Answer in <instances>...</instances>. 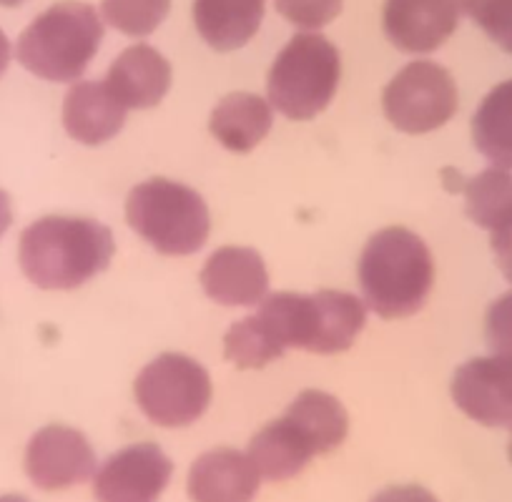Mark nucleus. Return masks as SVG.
Segmentation results:
<instances>
[{
  "mask_svg": "<svg viewBox=\"0 0 512 502\" xmlns=\"http://www.w3.org/2000/svg\"><path fill=\"white\" fill-rule=\"evenodd\" d=\"M113 236L101 221L43 216L21 234V269L41 289H78L111 264Z\"/></svg>",
  "mask_w": 512,
  "mask_h": 502,
  "instance_id": "nucleus-1",
  "label": "nucleus"
},
{
  "mask_svg": "<svg viewBox=\"0 0 512 502\" xmlns=\"http://www.w3.org/2000/svg\"><path fill=\"white\" fill-rule=\"evenodd\" d=\"M435 282V264L425 241L405 226L382 229L359 259L364 302L377 317L402 319L425 307Z\"/></svg>",
  "mask_w": 512,
  "mask_h": 502,
  "instance_id": "nucleus-2",
  "label": "nucleus"
},
{
  "mask_svg": "<svg viewBox=\"0 0 512 502\" xmlns=\"http://www.w3.org/2000/svg\"><path fill=\"white\" fill-rule=\"evenodd\" d=\"M254 317L282 354L289 347L337 354L352 347L359 337L367 322V307L347 292H282L264 299Z\"/></svg>",
  "mask_w": 512,
  "mask_h": 502,
  "instance_id": "nucleus-3",
  "label": "nucleus"
},
{
  "mask_svg": "<svg viewBox=\"0 0 512 502\" xmlns=\"http://www.w3.org/2000/svg\"><path fill=\"white\" fill-rule=\"evenodd\" d=\"M103 21L88 3L63 0L43 11L21 33L16 56L23 68L38 78L71 83L83 76L98 53Z\"/></svg>",
  "mask_w": 512,
  "mask_h": 502,
  "instance_id": "nucleus-4",
  "label": "nucleus"
},
{
  "mask_svg": "<svg viewBox=\"0 0 512 502\" xmlns=\"http://www.w3.org/2000/svg\"><path fill=\"white\" fill-rule=\"evenodd\" d=\"M131 229L166 257H189L209 239V206L189 186L156 179L134 186L126 201Z\"/></svg>",
  "mask_w": 512,
  "mask_h": 502,
  "instance_id": "nucleus-5",
  "label": "nucleus"
},
{
  "mask_svg": "<svg viewBox=\"0 0 512 502\" xmlns=\"http://www.w3.org/2000/svg\"><path fill=\"white\" fill-rule=\"evenodd\" d=\"M342 63L322 33H297L269 71V101L292 121H309L332 103Z\"/></svg>",
  "mask_w": 512,
  "mask_h": 502,
  "instance_id": "nucleus-6",
  "label": "nucleus"
},
{
  "mask_svg": "<svg viewBox=\"0 0 512 502\" xmlns=\"http://www.w3.org/2000/svg\"><path fill=\"white\" fill-rule=\"evenodd\" d=\"M141 412L159 427H186L211 402L209 372L186 354H161L146 364L134 385Z\"/></svg>",
  "mask_w": 512,
  "mask_h": 502,
  "instance_id": "nucleus-7",
  "label": "nucleus"
},
{
  "mask_svg": "<svg viewBox=\"0 0 512 502\" xmlns=\"http://www.w3.org/2000/svg\"><path fill=\"white\" fill-rule=\"evenodd\" d=\"M457 101L455 78L432 61L407 63L382 96L390 123L405 134H427L445 126L457 113Z\"/></svg>",
  "mask_w": 512,
  "mask_h": 502,
  "instance_id": "nucleus-8",
  "label": "nucleus"
},
{
  "mask_svg": "<svg viewBox=\"0 0 512 502\" xmlns=\"http://www.w3.org/2000/svg\"><path fill=\"white\" fill-rule=\"evenodd\" d=\"M169 457L154 442L128 445L96 470L93 495L98 502H156L171 480Z\"/></svg>",
  "mask_w": 512,
  "mask_h": 502,
  "instance_id": "nucleus-9",
  "label": "nucleus"
},
{
  "mask_svg": "<svg viewBox=\"0 0 512 502\" xmlns=\"http://www.w3.org/2000/svg\"><path fill=\"white\" fill-rule=\"evenodd\" d=\"M26 472L41 490H66L96 475V455L83 432L48 425L28 442Z\"/></svg>",
  "mask_w": 512,
  "mask_h": 502,
  "instance_id": "nucleus-10",
  "label": "nucleus"
},
{
  "mask_svg": "<svg viewBox=\"0 0 512 502\" xmlns=\"http://www.w3.org/2000/svg\"><path fill=\"white\" fill-rule=\"evenodd\" d=\"M452 400L480 425H512V359L492 354L457 367L452 377Z\"/></svg>",
  "mask_w": 512,
  "mask_h": 502,
  "instance_id": "nucleus-11",
  "label": "nucleus"
},
{
  "mask_svg": "<svg viewBox=\"0 0 512 502\" xmlns=\"http://www.w3.org/2000/svg\"><path fill=\"white\" fill-rule=\"evenodd\" d=\"M460 16V0H387L382 21L400 51L430 53L455 33Z\"/></svg>",
  "mask_w": 512,
  "mask_h": 502,
  "instance_id": "nucleus-12",
  "label": "nucleus"
},
{
  "mask_svg": "<svg viewBox=\"0 0 512 502\" xmlns=\"http://www.w3.org/2000/svg\"><path fill=\"white\" fill-rule=\"evenodd\" d=\"M201 287L224 307H256L267 299L269 274L254 249L224 246L201 269Z\"/></svg>",
  "mask_w": 512,
  "mask_h": 502,
  "instance_id": "nucleus-13",
  "label": "nucleus"
},
{
  "mask_svg": "<svg viewBox=\"0 0 512 502\" xmlns=\"http://www.w3.org/2000/svg\"><path fill=\"white\" fill-rule=\"evenodd\" d=\"M259 472L249 455L231 447L204 452L189 470L191 502H254Z\"/></svg>",
  "mask_w": 512,
  "mask_h": 502,
  "instance_id": "nucleus-14",
  "label": "nucleus"
},
{
  "mask_svg": "<svg viewBox=\"0 0 512 502\" xmlns=\"http://www.w3.org/2000/svg\"><path fill=\"white\" fill-rule=\"evenodd\" d=\"M126 113L106 81H78L63 101V126L78 144L101 146L123 129Z\"/></svg>",
  "mask_w": 512,
  "mask_h": 502,
  "instance_id": "nucleus-15",
  "label": "nucleus"
},
{
  "mask_svg": "<svg viewBox=\"0 0 512 502\" xmlns=\"http://www.w3.org/2000/svg\"><path fill=\"white\" fill-rule=\"evenodd\" d=\"M317 455L314 440L292 415L269 422L249 442V460L254 462L259 477L272 482L292 480Z\"/></svg>",
  "mask_w": 512,
  "mask_h": 502,
  "instance_id": "nucleus-16",
  "label": "nucleus"
},
{
  "mask_svg": "<svg viewBox=\"0 0 512 502\" xmlns=\"http://www.w3.org/2000/svg\"><path fill=\"white\" fill-rule=\"evenodd\" d=\"M106 86L126 108H154L169 93L171 66L156 48L139 43L111 63Z\"/></svg>",
  "mask_w": 512,
  "mask_h": 502,
  "instance_id": "nucleus-17",
  "label": "nucleus"
},
{
  "mask_svg": "<svg viewBox=\"0 0 512 502\" xmlns=\"http://www.w3.org/2000/svg\"><path fill=\"white\" fill-rule=\"evenodd\" d=\"M272 106L256 93H229L214 108L209 129L224 149L246 154L272 131Z\"/></svg>",
  "mask_w": 512,
  "mask_h": 502,
  "instance_id": "nucleus-18",
  "label": "nucleus"
},
{
  "mask_svg": "<svg viewBox=\"0 0 512 502\" xmlns=\"http://www.w3.org/2000/svg\"><path fill=\"white\" fill-rule=\"evenodd\" d=\"M267 0H194L199 36L216 51H234L256 36Z\"/></svg>",
  "mask_w": 512,
  "mask_h": 502,
  "instance_id": "nucleus-19",
  "label": "nucleus"
},
{
  "mask_svg": "<svg viewBox=\"0 0 512 502\" xmlns=\"http://www.w3.org/2000/svg\"><path fill=\"white\" fill-rule=\"evenodd\" d=\"M472 141L497 169H512V78L482 98L472 118Z\"/></svg>",
  "mask_w": 512,
  "mask_h": 502,
  "instance_id": "nucleus-20",
  "label": "nucleus"
},
{
  "mask_svg": "<svg viewBox=\"0 0 512 502\" xmlns=\"http://www.w3.org/2000/svg\"><path fill=\"white\" fill-rule=\"evenodd\" d=\"M289 415L314 437L319 455H327L347 437L349 420L337 397L319 390H307L289 405Z\"/></svg>",
  "mask_w": 512,
  "mask_h": 502,
  "instance_id": "nucleus-21",
  "label": "nucleus"
},
{
  "mask_svg": "<svg viewBox=\"0 0 512 502\" xmlns=\"http://www.w3.org/2000/svg\"><path fill=\"white\" fill-rule=\"evenodd\" d=\"M467 216L487 231L512 221V174L507 169L482 171L465 184Z\"/></svg>",
  "mask_w": 512,
  "mask_h": 502,
  "instance_id": "nucleus-22",
  "label": "nucleus"
},
{
  "mask_svg": "<svg viewBox=\"0 0 512 502\" xmlns=\"http://www.w3.org/2000/svg\"><path fill=\"white\" fill-rule=\"evenodd\" d=\"M171 0H103V18L126 36L144 38L169 16Z\"/></svg>",
  "mask_w": 512,
  "mask_h": 502,
  "instance_id": "nucleus-23",
  "label": "nucleus"
},
{
  "mask_svg": "<svg viewBox=\"0 0 512 502\" xmlns=\"http://www.w3.org/2000/svg\"><path fill=\"white\" fill-rule=\"evenodd\" d=\"M462 11L500 48L512 46V0H460Z\"/></svg>",
  "mask_w": 512,
  "mask_h": 502,
  "instance_id": "nucleus-24",
  "label": "nucleus"
},
{
  "mask_svg": "<svg viewBox=\"0 0 512 502\" xmlns=\"http://www.w3.org/2000/svg\"><path fill=\"white\" fill-rule=\"evenodd\" d=\"M277 11L304 31H317L339 16L342 0H274Z\"/></svg>",
  "mask_w": 512,
  "mask_h": 502,
  "instance_id": "nucleus-25",
  "label": "nucleus"
},
{
  "mask_svg": "<svg viewBox=\"0 0 512 502\" xmlns=\"http://www.w3.org/2000/svg\"><path fill=\"white\" fill-rule=\"evenodd\" d=\"M485 334L492 352L512 359V292L502 294L490 304L485 319Z\"/></svg>",
  "mask_w": 512,
  "mask_h": 502,
  "instance_id": "nucleus-26",
  "label": "nucleus"
},
{
  "mask_svg": "<svg viewBox=\"0 0 512 502\" xmlns=\"http://www.w3.org/2000/svg\"><path fill=\"white\" fill-rule=\"evenodd\" d=\"M490 244L495 251L497 267H500L502 277L512 284V221L502 224L500 229L490 231Z\"/></svg>",
  "mask_w": 512,
  "mask_h": 502,
  "instance_id": "nucleus-27",
  "label": "nucleus"
},
{
  "mask_svg": "<svg viewBox=\"0 0 512 502\" xmlns=\"http://www.w3.org/2000/svg\"><path fill=\"white\" fill-rule=\"evenodd\" d=\"M369 502H440L427 487L420 485H395L377 492Z\"/></svg>",
  "mask_w": 512,
  "mask_h": 502,
  "instance_id": "nucleus-28",
  "label": "nucleus"
},
{
  "mask_svg": "<svg viewBox=\"0 0 512 502\" xmlns=\"http://www.w3.org/2000/svg\"><path fill=\"white\" fill-rule=\"evenodd\" d=\"M13 221V209H11V196L6 191L0 189V236L6 234L8 226Z\"/></svg>",
  "mask_w": 512,
  "mask_h": 502,
  "instance_id": "nucleus-29",
  "label": "nucleus"
},
{
  "mask_svg": "<svg viewBox=\"0 0 512 502\" xmlns=\"http://www.w3.org/2000/svg\"><path fill=\"white\" fill-rule=\"evenodd\" d=\"M8 63H11V41L3 31H0V76L6 73Z\"/></svg>",
  "mask_w": 512,
  "mask_h": 502,
  "instance_id": "nucleus-30",
  "label": "nucleus"
},
{
  "mask_svg": "<svg viewBox=\"0 0 512 502\" xmlns=\"http://www.w3.org/2000/svg\"><path fill=\"white\" fill-rule=\"evenodd\" d=\"M0 502H31L23 495H0Z\"/></svg>",
  "mask_w": 512,
  "mask_h": 502,
  "instance_id": "nucleus-31",
  "label": "nucleus"
},
{
  "mask_svg": "<svg viewBox=\"0 0 512 502\" xmlns=\"http://www.w3.org/2000/svg\"><path fill=\"white\" fill-rule=\"evenodd\" d=\"M21 3H26V0H0V6H6V8H16L21 6Z\"/></svg>",
  "mask_w": 512,
  "mask_h": 502,
  "instance_id": "nucleus-32",
  "label": "nucleus"
},
{
  "mask_svg": "<svg viewBox=\"0 0 512 502\" xmlns=\"http://www.w3.org/2000/svg\"><path fill=\"white\" fill-rule=\"evenodd\" d=\"M507 452H510V462H512V437H510V447H507Z\"/></svg>",
  "mask_w": 512,
  "mask_h": 502,
  "instance_id": "nucleus-33",
  "label": "nucleus"
},
{
  "mask_svg": "<svg viewBox=\"0 0 512 502\" xmlns=\"http://www.w3.org/2000/svg\"><path fill=\"white\" fill-rule=\"evenodd\" d=\"M507 53H512V48H510V51H507Z\"/></svg>",
  "mask_w": 512,
  "mask_h": 502,
  "instance_id": "nucleus-34",
  "label": "nucleus"
}]
</instances>
